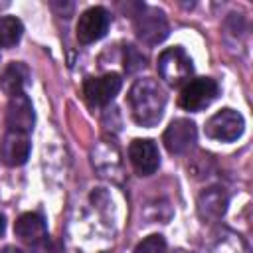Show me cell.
Listing matches in <instances>:
<instances>
[{
    "mask_svg": "<svg viewBox=\"0 0 253 253\" xmlns=\"http://www.w3.org/2000/svg\"><path fill=\"white\" fill-rule=\"evenodd\" d=\"M134 253H166V241L158 233L148 235L134 247Z\"/></svg>",
    "mask_w": 253,
    "mask_h": 253,
    "instance_id": "16",
    "label": "cell"
},
{
    "mask_svg": "<svg viewBox=\"0 0 253 253\" xmlns=\"http://www.w3.org/2000/svg\"><path fill=\"white\" fill-rule=\"evenodd\" d=\"M128 160L140 176H150L160 166L158 146L150 138H134L128 146Z\"/></svg>",
    "mask_w": 253,
    "mask_h": 253,
    "instance_id": "10",
    "label": "cell"
},
{
    "mask_svg": "<svg viewBox=\"0 0 253 253\" xmlns=\"http://www.w3.org/2000/svg\"><path fill=\"white\" fill-rule=\"evenodd\" d=\"M140 67H144V57L138 55V51L132 45H128L126 47V55H125V69L126 71H136Z\"/></svg>",
    "mask_w": 253,
    "mask_h": 253,
    "instance_id": "18",
    "label": "cell"
},
{
    "mask_svg": "<svg viewBox=\"0 0 253 253\" xmlns=\"http://www.w3.org/2000/svg\"><path fill=\"white\" fill-rule=\"evenodd\" d=\"M30 253H61V245L57 241L49 239V235H47L42 241L30 245Z\"/></svg>",
    "mask_w": 253,
    "mask_h": 253,
    "instance_id": "17",
    "label": "cell"
},
{
    "mask_svg": "<svg viewBox=\"0 0 253 253\" xmlns=\"http://www.w3.org/2000/svg\"><path fill=\"white\" fill-rule=\"evenodd\" d=\"M36 123V113L32 107L30 97L22 91L14 97H10L8 107H6V125L8 130H16V132H30L34 128Z\"/></svg>",
    "mask_w": 253,
    "mask_h": 253,
    "instance_id": "9",
    "label": "cell"
},
{
    "mask_svg": "<svg viewBox=\"0 0 253 253\" xmlns=\"http://www.w3.org/2000/svg\"><path fill=\"white\" fill-rule=\"evenodd\" d=\"M217 95H219V85L215 79L196 77L184 85V89L178 97V103L182 109L198 113V111H204L206 107H210Z\"/></svg>",
    "mask_w": 253,
    "mask_h": 253,
    "instance_id": "3",
    "label": "cell"
},
{
    "mask_svg": "<svg viewBox=\"0 0 253 253\" xmlns=\"http://www.w3.org/2000/svg\"><path fill=\"white\" fill-rule=\"evenodd\" d=\"M30 79V69L22 61H10L2 71H0V89L2 93L14 97L22 93L24 85Z\"/></svg>",
    "mask_w": 253,
    "mask_h": 253,
    "instance_id": "14",
    "label": "cell"
},
{
    "mask_svg": "<svg viewBox=\"0 0 253 253\" xmlns=\"http://www.w3.org/2000/svg\"><path fill=\"white\" fill-rule=\"evenodd\" d=\"M30 138L26 132L8 130L0 144V158L8 166H22L30 156Z\"/></svg>",
    "mask_w": 253,
    "mask_h": 253,
    "instance_id": "11",
    "label": "cell"
},
{
    "mask_svg": "<svg viewBox=\"0 0 253 253\" xmlns=\"http://www.w3.org/2000/svg\"><path fill=\"white\" fill-rule=\"evenodd\" d=\"M123 87L119 73H105L101 77H87L83 81V95L91 107H103L111 103Z\"/></svg>",
    "mask_w": 253,
    "mask_h": 253,
    "instance_id": "6",
    "label": "cell"
},
{
    "mask_svg": "<svg viewBox=\"0 0 253 253\" xmlns=\"http://www.w3.org/2000/svg\"><path fill=\"white\" fill-rule=\"evenodd\" d=\"M130 115L140 126H154L160 123L166 107V95L158 81L150 77L136 79L128 91Z\"/></svg>",
    "mask_w": 253,
    "mask_h": 253,
    "instance_id": "1",
    "label": "cell"
},
{
    "mask_svg": "<svg viewBox=\"0 0 253 253\" xmlns=\"http://www.w3.org/2000/svg\"><path fill=\"white\" fill-rule=\"evenodd\" d=\"M196 136H198L196 125L190 119H174L166 126L162 134V142L170 154H184L188 148L194 146Z\"/></svg>",
    "mask_w": 253,
    "mask_h": 253,
    "instance_id": "8",
    "label": "cell"
},
{
    "mask_svg": "<svg viewBox=\"0 0 253 253\" xmlns=\"http://www.w3.org/2000/svg\"><path fill=\"white\" fill-rule=\"evenodd\" d=\"M134 32L142 43L156 45L168 36V20L162 10L152 6H142L134 16Z\"/></svg>",
    "mask_w": 253,
    "mask_h": 253,
    "instance_id": "5",
    "label": "cell"
},
{
    "mask_svg": "<svg viewBox=\"0 0 253 253\" xmlns=\"http://www.w3.org/2000/svg\"><path fill=\"white\" fill-rule=\"evenodd\" d=\"M174 253H194V251H188V249H176Z\"/></svg>",
    "mask_w": 253,
    "mask_h": 253,
    "instance_id": "21",
    "label": "cell"
},
{
    "mask_svg": "<svg viewBox=\"0 0 253 253\" xmlns=\"http://www.w3.org/2000/svg\"><path fill=\"white\" fill-rule=\"evenodd\" d=\"M227 210V194L223 192V188H208L200 194L198 198V213L202 219H210L215 221L219 219Z\"/></svg>",
    "mask_w": 253,
    "mask_h": 253,
    "instance_id": "12",
    "label": "cell"
},
{
    "mask_svg": "<svg viewBox=\"0 0 253 253\" xmlns=\"http://www.w3.org/2000/svg\"><path fill=\"white\" fill-rule=\"evenodd\" d=\"M158 73L160 77L170 85V87H178L184 81L190 79L194 65L190 55L184 51V47H166L160 55H158Z\"/></svg>",
    "mask_w": 253,
    "mask_h": 253,
    "instance_id": "2",
    "label": "cell"
},
{
    "mask_svg": "<svg viewBox=\"0 0 253 253\" xmlns=\"http://www.w3.org/2000/svg\"><path fill=\"white\" fill-rule=\"evenodd\" d=\"M14 233L20 241L28 243V245H34L38 241H42L43 237H47V227H45V221L40 213H22L16 223H14Z\"/></svg>",
    "mask_w": 253,
    "mask_h": 253,
    "instance_id": "13",
    "label": "cell"
},
{
    "mask_svg": "<svg viewBox=\"0 0 253 253\" xmlns=\"http://www.w3.org/2000/svg\"><path fill=\"white\" fill-rule=\"evenodd\" d=\"M24 26L14 16H0V47L16 45L22 38Z\"/></svg>",
    "mask_w": 253,
    "mask_h": 253,
    "instance_id": "15",
    "label": "cell"
},
{
    "mask_svg": "<svg viewBox=\"0 0 253 253\" xmlns=\"http://www.w3.org/2000/svg\"><path fill=\"white\" fill-rule=\"evenodd\" d=\"M2 253H24L22 249H18V247H6Z\"/></svg>",
    "mask_w": 253,
    "mask_h": 253,
    "instance_id": "19",
    "label": "cell"
},
{
    "mask_svg": "<svg viewBox=\"0 0 253 253\" xmlns=\"http://www.w3.org/2000/svg\"><path fill=\"white\" fill-rule=\"evenodd\" d=\"M4 227H6V223H4V215L0 213V235L4 233Z\"/></svg>",
    "mask_w": 253,
    "mask_h": 253,
    "instance_id": "20",
    "label": "cell"
},
{
    "mask_svg": "<svg viewBox=\"0 0 253 253\" xmlns=\"http://www.w3.org/2000/svg\"><path fill=\"white\" fill-rule=\"evenodd\" d=\"M109 24H111V16L103 6L87 8L79 16L77 26H75V34H77L79 43H93V42L101 40L107 34Z\"/></svg>",
    "mask_w": 253,
    "mask_h": 253,
    "instance_id": "7",
    "label": "cell"
},
{
    "mask_svg": "<svg viewBox=\"0 0 253 253\" xmlns=\"http://www.w3.org/2000/svg\"><path fill=\"white\" fill-rule=\"evenodd\" d=\"M243 128H245V121H243L241 113L227 107V109H221L208 119L204 132L211 140L233 142L243 134Z\"/></svg>",
    "mask_w": 253,
    "mask_h": 253,
    "instance_id": "4",
    "label": "cell"
}]
</instances>
